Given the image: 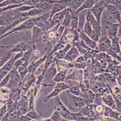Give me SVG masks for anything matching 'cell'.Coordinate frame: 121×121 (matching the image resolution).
<instances>
[{
  "label": "cell",
  "mask_w": 121,
  "mask_h": 121,
  "mask_svg": "<svg viewBox=\"0 0 121 121\" xmlns=\"http://www.w3.org/2000/svg\"><path fill=\"white\" fill-rule=\"evenodd\" d=\"M58 72L56 65L54 61L50 66L45 70L44 73H41L43 76V81L41 85L44 87H48V86H53L54 81L53 78Z\"/></svg>",
  "instance_id": "cell-1"
},
{
  "label": "cell",
  "mask_w": 121,
  "mask_h": 121,
  "mask_svg": "<svg viewBox=\"0 0 121 121\" xmlns=\"http://www.w3.org/2000/svg\"><path fill=\"white\" fill-rule=\"evenodd\" d=\"M50 11H48L43 15L32 18L35 25L39 27L43 32H47L50 30Z\"/></svg>",
  "instance_id": "cell-2"
},
{
  "label": "cell",
  "mask_w": 121,
  "mask_h": 121,
  "mask_svg": "<svg viewBox=\"0 0 121 121\" xmlns=\"http://www.w3.org/2000/svg\"><path fill=\"white\" fill-rule=\"evenodd\" d=\"M35 26V25L32 18H29L28 19H27L26 21H25L24 22H22V23L21 24V25H19V26H17L16 27L13 28L12 30H10L9 32L6 33V34H4L3 36H1V40H2L3 38H4L6 37V36H9V35L12 34V33H16V32H21V31H24V30L32 29V28H33Z\"/></svg>",
  "instance_id": "cell-3"
},
{
  "label": "cell",
  "mask_w": 121,
  "mask_h": 121,
  "mask_svg": "<svg viewBox=\"0 0 121 121\" xmlns=\"http://www.w3.org/2000/svg\"><path fill=\"white\" fill-rule=\"evenodd\" d=\"M70 86L68 84H65L64 82H58L56 85L55 86L53 90L52 91L50 94L46 96L44 98V102H47L48 100H50L52 98H54V97L57 96L58 95L62 92L63 91L66 90H69L70 88Z\"/></svg>",
  "instance_id": "cell-4"
},
{
  "label": "cell",
  "mask_w": 121,
  "mask_h": 121,
  "mask_svg": "<svg viewBox=\"0 0 121 121\" xmlns=\"http://www.w3.org/2000/svg\"><path fill=\"white\" fill-rule=\"evenodd\" d=\"M68 5H69V0H54L53 5L50 9V20L55 13L67 8Z\"/></svg>",
  "instance_id": "cell-5"
},
{
  "label": "cell",
  "mask_w": 121,
  "mask_h": 121,
  "mask_svg": "<svg viewBox=\"0 0 121 121\" xmlns=\"http://www.w3.org/2000/svg\"><path fill=\"white\" fill-rule=\"evenodd\" d=\"M29 18H30V17H26V16H21V17H18V18L14 19L12 23L7 25V26H1V27H0L1 36H3L4 34H6V33L9 32L10 30H12L17 25L19 24H21L22 22H24L25 21H26L27 19H28Z\"/></svg>",
  "instance_id": "cell-6"
},
{
  "label": "cell",
  "mask_w": 121,
  "mask_h": 121,
  "mask_svg": "<svg viewBox=\"0 0 121 121\" xmlns=\"http://www.w3.org/2000/svg\"><path fill=\"white\" fill-rule=\"evenodd\" d=\"M10 73V79L8 84L6 85V87H8L9 89L12 90L13 88L18 87L21 78V76L18 72V69L15 67L13 68Z\"/></svg>",
  "instance_id": "cell-7"
},
{
  "label": "cell",
  "mask_w": 121,
  "mask_h": 121,
  "mask_svg": "<svg viewBox=\"0 0 121 121\" xmlns=\"http://www.w3.org/2000/svg\"><path fill=\"white\" fill-rule=\"evenodd\" d=\"M11 46H3L1 45L0 48V63L1 67H3L6 62L10 59L12 56V47Z\"/></svg>",
  "instance_id": "cell-8"
},
{
  "label": "cell",
  "mask_w": 121,
  "mask_h": 121,
  "mask_svg": "<svg viewBox=\"0 0 121 121\" xmlns=\"http://www.w3.org/2000/svg\"><path fill=\"white\" fill-rule=\"evenodd\" d=\"M105 9V7L104 6V3L102 0H100L96 4H95L93 7H92L89 10L92 13L93 15L95 18L98 20V21L100 23V19L103 13L104 10Z\"/></svg>",
  "instance_id": "cell-9"
},
{
  "label": "cell",
  "mask_w": 121,
  "mask_h": 121,
  "mask_svg": "<svg viewBox=\"0 0 121 121\" xmlns=\"http://www.w3.org/2000/svg\"><path fill=\"white\" fill-rule=\"evenodd\" d=\"M86 19L88 23L90 24L91 27L93 28L95 32L100 36V32H101V26H100V23L98 21L95 17H94V15L93 13L91 12L90 10H88L86 15Z\"/></svg>",
  "instance_id": "cell-10"
},
{
  "label": "cell",
  "mask_w": 121,
  "mask_h": 121,
  "mask_svg": "<svg viewBox=\"0 0 121 121\" xmlns=\"http://www.w3.org/2000/svg\"><path fill=\"white\" fill-rule=\"evenodd\" d=\"M55 110L58 111L65 120L72 121V112L69 111L67 108L66 107L62 104L59 98H58V104H57V105L55 107Z\"/></svg>",
  "instance_id": "cell-11"
},
{
  "label": "cell",
  "mask_w": 121,
  "mask_h": 121,
  "mask_svg": "<svg viewBox=\"0 0 121 121\" xmlns=\"http://www.w3.org/2000/svg\"><path fill=\"white\" fill-rule=\"evenodd\" d=\"M98 42V44L97 48H98V50L99 52H108L109 50L111 48L112 41H111V39L108 37V36L100 37Z\"/></svg>",
  "instance_id": "cell-12"
},
{
  "label": "cell",
  "mask_w": 121,
  "mask_h": 121,
  "mask_svg": "<svg viewBox=\"0 0 121 121\" xmlns=\"http://www.w3.org/2000/svg\"><path fill=\"white\" fill-rule=\"evenodd\" d=\"M105 9L107 10V12L110 17L113 19H116L119 23L121 19V13L119 10L116 6L112 4H104Z\"/></svg>",
  "instance_id": "cell-13"
},
{
  "label": "cell",
  "mask_w": 121,
  "mask_h": 121,
  "mask_svg": "<svg viewBox=\"0 0 121 121\" xmlns=\"http://www.w3.org/2000/svg\"><path fill=\"white\" fill-rule=\"evenodd\" d=\"M67 9L63 10L62 11L59 12L55 13L53 16L52 18L50 20V29L53 28L54 27L56 26L58 24H60L62 23L64 20V18L65 17V15L66 13Z\"/></svg>",
  "instance_id": "cell-14"
},
{
  "label": "cell",
  "mask_w": 121,
  "mask_h": 121,
  "mask_svg": "<svg viewBox=\"0 0 121 121\" xmlns=\"http://www.w3.org/2000/svg\"><path fill=\"white\" fill-rule=\"evenodd\" d=\"M17 107L22 114H26L30 110L29 101L27 96L24 95H21V99L17 102Z\"/></svg>",
  "instance_id": "cell-15"
},
{
  "label": "cell",
  "mask_w": 121,
  "mask_h": 121,
  "mask_svg": "<svg viewBox=\"0 0 121 121\" xmlns=\"http://www.w3.org/2000/svg\"><path fill=\"white\" fill-rule=\"evenodd\" d=\"M79 112L84 114V115L89 117L90 120L99 119L98 118V117H99V116L93 110L91 105L87 104L84 107L80 108Z\"/></svg>",
  "instance_id": "cell-16"
},
{
  "label": "cell",
  "mask_w": 121,
  "mask_h": 121,
  "mask_svg": "<svg viewBox=\"0 0 121 121\" xmlns=\"http://www.w3.org/2000/svg\"><path fill=\"white\" fill-rule=\"evenodd\" d=\"M119 23H113L107 21L105 24V29L107 30V36L111 39L117 36Z\"/></svg>",
  "instance_id": "cell-17"
},
{
  "label": "cell",
  "mask_w": 121,
  "mask_h": 121,
  "mask_svg": "<svg viewBox=\"0 0 121 121\" xmlns=\"http://www.w3.org/2000/svg\"><path fill=\"white\" fill-rule=\"evenodd\" d=\"M54 60H55V62L56 65L58 72L61 71V70H69V69L74 67V64L71 63V62H69L64 59L54 58Z\"/></svg>",
  "instance_id": "cell-18"
},
{
  "label": "cell",
  "mask_w": 121,
  "mask_h": 121,
  "mask_svg": "<svg viewBox=\"0 0 121 121\" xmlns=\"http://www.w3.org/2000/svg\"><path fill=\"white\" fill-rule=\"evenodd\" d=\"M67 93L68 96H69L70 101L73 103L74 107L80 108L84 107L87 105L82 97L73 95V94L69 92V91H67Z\"/></svg>",
  "instance_id": "cell-19"
},
{
  "label": "cell",
  "mask_w": 121,
  "mask_h": 121,
  "mask_svg": "<svg viewBox=\"0 0 121 121\" xmlns=\"http://www.w3.org/2000/svg\"><path fill=\"white\" fill-rule=\"evenodd\" d=\"M80 56V53L79 52L78 49L75 45H72V47L70 48L67 53L65 56L64 59L69 61V62H72L73 60L77 59Z\"/></svg>",
  "instance_id": "cell-20"
},
{
  "label": "cell",
  "mask_w": 121,
  "mask_h": 121,
  "mask_svg": "<svg viewBox=\"0 0 121 121\" xmlns=\"http://www.w3.org/2000/svg\"><path fill=\"white\" fill-rule=\"evenodd\" d=\"M32 42L31 44L35 45L38 42L40 41L43 38V30L39 27L35 26L32 29Z\"/></svg>",
  "instance_id": "cell-21"
},
{
  "label": "cell",
  "mask_w": 121,
  "mask_h": 121,
  "mask_svg": "<svg viewBox=\"0 0 121 121\" xmlns=\"http://www.w3.org/2000/svg\"><path fill=\"white\" fill-rule=\"evenodd\" d=\"M80 39L82 40L86 45L91 49H96L98 47L97 42L95 41L92 39H91L88 35L85 34L84 32H81L79 33Z\"/></svg>",
  "instance_id": "cell-22"
},
{
  "label": "cell",
  "mask_w": 121,
  "mask_h": 121,
  "mask_svg": "<svg viewBox=\"0 0 121 121\" xmlns=\"http://www.w3.org/2000/svg\"><path fill=\"white\" fill-rule=\"evenodd\" d=\"M83 32L87 35H88L91 39H92L93 40H94V41L96 42H98L99 38H100V36L98 35L95 32V30L93 29V28L91 27L90 24L87 21L86 22V23H85V26H84V30H83Z\"/></svg>",
  "instance_id": "cell-23"
},
{
  "label": "cell",
  "mask_w": 121,
  "mask_h": 121,
  "mask_svg": "<svg viewBox=\"0 0 121 121\" xmlns=\"http://www.w3.org/2000/svg\"><path fill=\"white\" fill-rule=\"evenodd\" d=\"M46 58H47V55L45 54L44 56H43V57L40 58L39 59L36 60H33L32 63H30L29 65V67H28V72L29 73H33L36 72L37 69H38L39 67L43 63L45 62V60H46Z\"/></svg>",
  "instance_id": "cell-24"
},
{
  "label": "cell",
  "mask_w": 121,
  "mask_h": 121,
  "mask_svg": "<svg viewBox=\"0 0 121 121\" xmlns=\"http://www.w3.org/2000/svg\"><path fill=\"white\" fill-rule=\"evenodd\" d=\"M30 46L29 44L25 42H21L16 45H13L12 47V53H18V52H25L27 50L30 48Z\"/></svg>",
  "instance_id": "cell-25"
},
{
  "label": "cell",
  "mask_w": 121,
  "mask_h": 121,
  "mask_svg": "<svg viewBox=\"0 0 121 121\" xmlns=\"http://www.w3.org/2000/svg\"><path fill=\"white\" fill-rule=\"evenodd\" d=\"M119 41L120 38L117 36L111 39L112 46H111V48L108 50L109 52L113 53L114 54H119L121 52V45H120Z\"/></svg>",
  "instance_id": "cell-26"
},
{
  "label": "cell",
  "mask_w": 121,
  "mask_h": 121,
  "mask_svg": "<svg viewBox=\"0 0 121 121\" xmlns=\"http://www.w3.org/2000/svg\"><path fill=\"white\" fill-rule=\"evenodd\" d=\"M85 0H69L68 9L71 13H74L85 2Z\"/></svg>",
  "instance_id": "cell-27"
},
{
  "label": "cell",
  "mask_w": 121,
  "mask_h": 121,
  "mask_svg": "<svg viewBox=\"0 0 121 121\" xmlns=\"http://www.w3.org/2000/svg\"><path fill=\"white\" fill-rule=\"evenodd\" d=\"M103 114L105 117H111V118L118 120V117L120 113L117 111H114L113 109H112V108L108 107H108L104 106Z\"/></svg>",
  "instance_id": "cell-28"
},
{
  "label": "cell",
  "mask_w": 121,
  "mask_h": 121,
  "mask_svg": "<svg viewBox=\"0 0 121 121\" xmlns=\"http://www.w3.org/2000/svg\"><path fill=\"white\" fill-rule=\"evenodd\" d=\"M80 96L83 98L86 104L89 105H91L93 103L95 98V94L93 93V91L88 90L85 92L82 93Z\"/></svg>",
  "instance_id": "cell-29"
},
{
  "label": "cell",
  "mask_w": 121,
  "mask_h": 121,
  "mask_svg": "<svg viewBox=\"0 0 121 121\" xmlns=\"http://www.w3.org/2000/svg\"><path fill=\"white\" fill-rule=\"evenodd\" d=\"M72 45H73L72 44H70V43H67V44H65V47L64 48L59 50H58V51H57L56 52H55L54 53V55L55 56V57L54 58L64 59V58L66 55V54L67 53V52H69L70 48L72 47Z\"/></svg>",
  "instance_id": "cell-30"
},
{
  "label": "cell",
  "mask_w": 121,
  "mask_h": 121,
  "mask_svg": "<svg viewBox=\"0 0 121 121\" xmlns=\"http://www.w3.org/2000/svg\"><path fill=\"white\" fill-rule=\"evenodd\" d=\"M21 90L19 89L18 87H16V88L10 90V98L14 102L17 103L21 98Z\"/></svg>",
  "instance_id": "cell-31"
},
{
  "label": "cell",
  "mask_w": 121,
  "mask_h": 121,
  "mask_svg": "<svg viewBox=\"0 0 121 121\" xmlns=\"http://www.w3.org/2000/svg\"><path fill=\"white\" fill-rule=\"evenodd\" d=\"M102 100L107 105L111 107L113 110H116V103L115 99L112 95H108L102 97Z\"/></svg>",
  "instance_id": "cell-32"
},
{
  "label": "cell",
  "mask_w": 121,
  "mask_h": 121,
  "mask_svg": "<svg viewBox=\"0 0 121 121\" xmlns=\"http://www.w3.org/2000/svg\"><path fill=\"white\" fill-rule=\"evenodd\" d=\"M67 79L76 80L77 81H81L83 79V71L82 70H76L72 74L67 76Z\"/></svg>",
  "instance_id": "cell-33"
},
{
  "label": "cell",
  "mask_w": 121,
  "mask_h": 121,
  "mask_svg": "<svg viewBox=\"0 0 121 121\" xmlns=\"http://www.w3.org/2000/svg\"><path fill=\"white\" fill-rule=\"evenodd\" d=\"M78 14V17H79V20H78V28H77V31L80 33V32H82L84 30V27L85 26V24L87 22V19H86V16L82 13H79Z\"/></svg>",
  "instance_id": "cell-34"
},
{
  "label": "cell",
  "mask_w": 121,
  "mask_h": 121,
  "mask_svg": "<svg viewBox=\"0 0 121 121\" xmlns=\"http://www.w3.org/2000/svg\"><path fill=\"white\" fill-rule=\"evenodd\" d=\"M46 12H45V10H44L43 9L33 7V9H30L28 12H27V15L30 18H33V17H38V16L44 15Z\"/></svg>",
  "instance_id": "cell-35"
},
{
  "label": "cell",
  "mask_w": 121,
  "mask_h": 121,
  "mask_svg": "<svg viewBox=\"0 0 121 121\" xmlns=\"http://www.w3.org/2000/svg\"><path fill=\"white\" fill-rule=\"evenodd\" d=\"M69 70H64L59 71L53 78V81L55 82H64L66 78V74Z\"/></svg>",
  "instance_id": "cell-36"
},
{
  "label": "cell",
  "mask_w": 121,
  "mask_h": 121,
  "mask_svg": "<svg viewBox=\"0 0 121 121\" xmlns=\"http://www.w3.org/2000/svg\"><path fill=\"white\" fill-rule=\"evenodd\" d=\"M29 62H24L21 65H20L18 68V72H19V74L21 76V79H23L28 74V73H29V72H28V67H29Z\"/></svg>",
  "instance_id": "cell-37"
},
{
  "label": "cell",
  "mask_w": 121,
  "mask_h": 121,
  "mask_svg": "<svg viewBox=\"0 0 121 121\" xmlns=\"http://www.w3.org/2000/svg\"><path fill=\"white\" fill-rule=\"evenodd\" d=\"M15 61H16V60H15V58H14L13 56V58H12L11 59H10L3 67H1V70H6V71L10 72V71L13 69V68L15 67Z\"/></svg>",
  "instance_id": "cell-38"
},
{
  "label": "cell",
  "mask_w": 121,
  "mask_h": 121,
  "mask_svg": "<svg viewBox=\"0 0 121 121\" xmlns=\"http://www.w3.org/2000/svg\"><path fill=\"white\" fill-rule=\"evenodd\" d=\"M71 19H72V13L69 10V9H67V12L65 17L64 18L63 21L62 22L61 24L63 25L65 27H70V23H71Z\"/></svg>",
  "instance_id": "cell-39"
},
{
  "label": "cell",
  "mask_w": 121,
  "mask_h": 121,
  "mask_svg": "<svg viewBox=\"0 0 121 121\" xmlns=\"http://www.w3.org/2000/svg\"><path fill=\"white\" fill-rule=\"evenodd\" d=\"M78 20V14L72 13V19H71V23H70V29L71 30H77Z\"/></svg>",
  "instance_id": "cell-40"
},
{
  "label": "cell",
  "mask_w": 121,
  "mask_h": 121,
  "mask_svg": "<svg viewBox=\"0 0 121 121\" xmlns=\"http://www.w3.org/2000/svg\"><path fill=\"white\" fill-rule=\"evenodd\" d=\"M44 121H63V120H65L63 117H62L61 114L59 113L58 111L56 110H55L54 113L52 114L50 117L48 119H44Z\"/></svg>",
  "instance_id": "cell-41"
},
{
  "label": "cell",
  "mask_w": 121,
  "mask_h": 121,
  "mask_svg": "<svg viewBox=\"0 0 121 121\" xmlns=\"http://www.w3.org/2000/svg\"><path fill=\"white\" fill-rule=\"evenodd\" d=\"M90 119L81 113L72 112V121H89Z\"/></svg>",
  "instance_id": "cell-42"
},
{
  "label": "cell",
  "mask_w": 121,
  "mask_h": 121,
  "mask_svg": "<svg viewBox=\"0 0 121 121\" xmlns=\"http://www.w3.org/2000/svg\"><path fill=\"white\" fill-rule=\"evenodd\" d=\"M68 91L73 95H76V96H80L82 93V91L81 90L79 85H78L70 86V88L68 90Z\"/></svg>",
  "instance_id": "cell-43"
},
{
  "label": "cell",
  "mask_w": 121,
  "mask_h": 121,
  "mask_svg": "<svg viewBox=\"0 0 121 121\" xmlns=\"http://www.w3.org/2000/svg\"><path fill=\"white\" fill-rule=\"evenodd\" d=\"M18 4H22V0H5L4 1L1 3L0 6H1V7H3L9 6V5Z\"/></svg>",
  "instance_id": "cell-44"
},
{
  "label": "cell",
  "mask_w": 121,
  "mask_h": 121,
  "mask_svg": "<svg viewBox=\"0 0 121 121\" xmlns=\"http://www.w3.org/2000/svg\"><path fill=\"white\" fill-rule=\"evenodd\" d=\"M116 103V110L118 112H121V94L114 95L113 96Z\"/></svg>",
  "instance_id": "cell-45"
},
{
  "label": "cell",
  "mask_w": 121,
  "mask_h": 121,
  "mask_svg": "<svg viewBox=\"0 0 121 121\" xmlns=\"http://www.w3.org/2000/svg\"><path fill=\"white\" fill-rule=\"evenodd\" d=\"M26 116H27L28 117H30L31 119L32 120H39L40 119L39 117V114L35 112V110L34 109L33 110H29V112L26 113Z\"/></svg>",
  "instance_id": "cell-46"
},
{
  "label": "cell",
  "mask_w": 121,
  "mask_h": 121,
  "mask_svg": "<svg viewBox=\"0 0 121 121\" xmlns=\"http://www.w3.org/2000/svg\"><path fill=\"white\" fill-rule=\"evenodd\" d=\"M33 7H33V6H27V5H22V6L18 7V8L15 9V10L19 12H26L30 10V9H33Z\"/></svg>",
  "instance_id": "cell-47"
},
{
  "label": "cell",
  "mask_w": 121,
  "mask_h": 121,
  "mask_svg": "<svg viewBox=\"0 0 121 121\" xmlns=\"http://www.w3.org/2000/svg\"><path fill=\"white\" fill-rule=\"evenodd\" d=\"M10 72H9L8 74L1 81V83H0V87H5L8 84L9 82L10 81Z\"/></svg>",
  "instance_id": "cell-48"
},
{
  "label": "cell",
  "mask_w": 121,
  "mask_h": 121,
  "mask_svg": "<svg viewBox=\"0 0 121 121\" xmlns=\"http://www.w3.org/2000/svg\"><path fill=\"white\" fill-rule=\"evenodd\" d=\"M8 112V108H7V104L4 102L3 105L1 106V109H0V119L4 116L6 113Z\"/></svg>",
  "instance_id": "cell-49"
},
{
  "label": "cell",
  "mask_w": 121,
  "mask_h": 121,
  "mask_svg": "<svg viewBox=\"0 0 121 121\" xmlns=\"http://www.w3.org/2000/svg\"><path fill=\"white\" fill-rule=\"evenodd\" d=\"M40 0H22V3L24 5H27L34 7Z\"/></svg>",
  "instance_id": "cell-50"
},
{
  "label": "cell",
  "mask_w": 121,
  "mask_h": 121,
  "mask_svg": "<svg viewBox=\"0 0 121 121\" xmlns=\"http://www.w3.org/2000/svg\"><path fill=\"white\" fill-rule=\"evenodd\" d=\"M104 106L102 104H98L95 107V113L98 115L99 114H102L104 113Z\"/></svg>",
  "instance_id": "cell-51"
},
{
  "label": "cell",
  "mask_w": 121,
  "mask_h": 121,
  "mask_svg": "<svg viewBox=\"0 0 121 121\" xmlns=\"http://www.w3.org/2000/svg\"><path fill=\"white\" fill-rule=\"evenodd\" d=\"M74 65V67L76 68L77 69H79V70L84 69L87 66V62H75Z\"/></svg>",
  "instance_id": "cell-52"
},
{
  "label": "cell",
  "mask_w": 121,
  "mask_h": 121,
  "mask_svg": "<svg viewBox=\"0 0 121 121\" xmlns=\"http://www.w3.org/2000/svg\"><path fill=\"white\" fill-rule=\"evenodd\" d=\"M1 94H3V95H7V94L10 93V89H9L6 86L1 87Z\"/></svg>",
  "instance_id": "cell-53"
},
{
  "label": "cell",
  "mask_w": 121,
  "mask_h": 121,
  "mask_svg": "<svg viewBox=\"0 0 121 121\" xmlns=\"http://www.w3.org/2000/svg\"><path fill=\"white\" fill-rule=\"evenodd\" d=\"M75 62H87V58L84 55L79 56L76 60Z\"/></svg>",
  "instance_id": "cell-54"
},
{
  "label": "cell",
  "mask_w": 121,
  "mask_h": 121,
  "mask_svg": "<svg viewBox=\"0 0 121 121\" xmlns=\"http://www.w3.org/2000/svg\"><path fill=\"white\" fill-rule=\"evenodd\" d=\"M113 91L114 95H119V94H121V88L118 86H116L113 89Z\"/></svg>",
  "instance_id": "cell-55"
},
{
  "label": "cell",
  "mask_w": 121,
  "mask_h": 121,
  "mask_svg": "<svg viewBox=\"0 0 121 121\" xmlns=\"http://www.w3.org/2000/svg\"><path fill=\"white\" fill-rule=\"evenodd\" d=\"M9 72H8V71L1 70V71H0V79H1V80L8 74Z\"/></svg>",
  "instance_id": "cell-56"
},
{
  "label": "cell",
  "mask_w": 121,
  "mask_h": 121,
  "mask_svg": "<svg viewBox=\"0 0 121 121\" xmlns=\"http://www.w3.org/2000/svg\"><path fill=\"white\" fill-rule=\"evenodd\" d=\"M104 4H112V5H115L116 1L117 0H102Z\"/></svg>",
  "instance_id": "cell-57"
},
{
  "label": "cell",
  "mask_w": 121,
  "mask_h": 121,
  "mask_svg": "<svg viewBox=\"0 0 121 121\" xmlns=\"http://www.w3.org/2000/svg\"><path fill=\"white\" fill-rule=\"evenodd\" d=\"M117 36L119 38H121V25L119 24V26L118 32H117Z\"/></svg>",
  "instance_id": "cell-58"
},
{
  "label": "cell",
  "mask_w": 121,
  "mask_h": 121,
  "mask_svg": "<svg viewBox=\"0 0 121 121\" xmlns=\"http://www.w3.org/2000/svg\"><path fill=\"white\" fill-rule=\"evenodd\" d=\"M117 81H118L119 83L120 84V85H121V75H119L118 76V78H117Z\"/></svg>",
  "instance_id": "cell-59"
},
{
  "label": "cell",
  "mask_w": 121,
  "mask_h": 121,
  "mask_svg": "<svg viewBox=\"0 0 121 121\" xmlns=\"http://www.w3.org/2000/svg\"><path fill=\"white\" fill-rule=\"evenodd\" d=\"M118 120H119V121H121V114H120L119 116Z\"/></svg>",
  "instance_id": "cell-60"
},
{
  "label": "cell",
  "mask_w": 121,
  "mask_h": 121,
  "mask_svg": "<svg viewBox=\"0 0 121 121\" xmlns=\"http://www.w3.org/2000/svg\"><path fill=\"white\" fill-rule=\"evenodd\" d=\"M119 43H120V45H121V38H120V41H119Z\"/></svg>",
  "instance_id": "cell-61"
},
{
  "label": "cell",
  "mask_w": 121,
  "mask_h": 121,
  "mask_svg": "<svg viewBox=\"0 0 121 121\" xmlns=\"http://www.w3.org/2000/svg\"><path fill=\"white\" fill-rule=\"evenodd\" d=\"M4 1H5V0H1V3H2V2Z\"/></svg>",
  "instance_id": "cell-62"
},
{
  "label": "cell",
  "mask_w": 121,
  "mask_h": 121,
  "mask_svg": "<svg viewBox=\"0 0 121 121\" xmlns=\"http://www.w3.org/2000/svg\"></svg>",
  "instance_id": "cell-63"
}]
</instances>
